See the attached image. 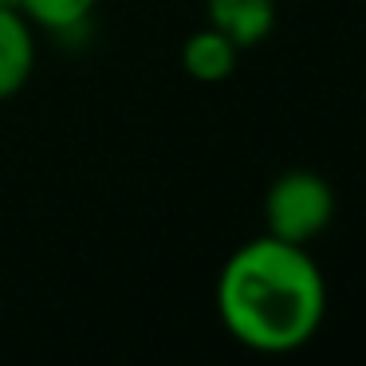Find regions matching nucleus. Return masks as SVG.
Instances as JSON below:
<instances>
[{"instance_id": "f257e3e1", "label": "nucleus", "mask_w": 366, "mask_h": 366, "mask_svg": "<svg viewBox=\"0 0 366 366\" xmlns=\"http://www.w3.org/2000/svg\"><path fill=\"white\" fill-rule=\"evenodd\" d=\"M213 307L232 342L256 355H295L327 319V280L303 244L252 237L221 264Z\"/></svg>"}, {"instance_id": "f03ea898", "label": "nucleus", "mask_w": 366, "mask_h": 366, "mask_svg": "<svg viewBox=\"0 0 366 366\" xmlns=\"http://www.w3.org/2000/svg\"><path fill=\"white\" fill-rule=\"evenodd\" d=\"M335 189L319 169L292 166L264 189V232L311 248L335 221Z\"/></svg>"}, {"instance_id": "7ed1b4c3", "label": "nucleus", "mask_w": 366, "mask_h": 366, "mask_svg": "<svg viewBox=\"0 0 366 366\" xmlns=\"http://www.w3.org/2000/svg\"><path fill=\"white\" fill-rule=\"evenodd\" d=\"M36 59V28L20 9H0V103L16 99L32 83Z\"/></svg>"}, {"instance_id": "423d86ee", "label": "nucleus", "mask_w": 366, "mask_h": 366, "mask_svg": "<svg viewBox=\"0 0 366 366\" xmlns=\"http://www.w3.org/2000/svg\"><path fill=\"white\" fill-rule=\"evenodd\" d=\"M16 9L32 20L36 32L48 36H75L79 28L91 24L99 0H16Z\"/></svg>"}, {"instance_id": "39448f33", "label": "nucleus", "mask_w": 366, "mask_h": 366, "mask_svg": "<svg viewBox=\"0 0 366 366\" xmlns=\"http://www.w3.org/2000/svg\"><path fill=\"white\" fill-rule=\"evenodd\" d=\"M240 64V48L213 24L197 28L182 44V71L193 83H224Z\"/></svg>"}, {"instance_id": "0eeeda50", "label": "nucleus", "mask_w": 366, "mask_h": 366, "mask_svg": "<svg viewBox=\"0 0 366 366\" xmlns=\"http://www.w3.org/2000/svg\"><path fill=\"white\" fill-rule=\"evenodd\" d=\"M0 9H16V0H0Z\"/></svg>"}, {"instance_id": "20e7f679", "label": "nucleus", "mask_w": 366, "mask_h": 366, "mask_svg": "<svg viewBox=\"0 0 366 366\" xmlns=\"http://www.w3.org/2000/svg\"><path fill=\"white\" fill-rule=\"evenodd\" d=\"M205 20L240 51H248L276 28V0H205Z\"/></svg>"}]
</instances>
